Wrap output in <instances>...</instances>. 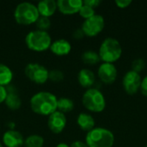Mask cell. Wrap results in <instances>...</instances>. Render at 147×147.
Returning a JSON list of instances; mask_svg holds the SVG:
<instances>
[{
  "label": "cell",
  "mask_w": 147,
  "mask_h": 147,
  "mask_svg": "<svg viewBox=\"0 0 147 147\" xmlns=\"http://www.w3.org/2000/svg\"><path fill=\"white\" fill-rule=\"evenodd\" d=\"M57 96L47 91H40L34 94L30 99L32 111L40 115H50L57 110Z\"/></svg>",
  "instance_id": "obj_1"
},
{
  "label": "cell",
  "mask_w": 147,
  "mask_h": 147,
  "mask_svg": "<svg viewBox=\"0 0 147 147\" xmlns=\"http://www.w3.org/2000/svg\"><path fill=\"white\" fill-rule=\"evenodd\" d=\"M98 54L104 63L114 64L120 59L122 54V47L120 41L113 37H108L102 42Z\"/></svg>",
  "instance_id": "obj_2"
},
{
  "label": "cell",
  "mask_w": 147,
  "mask_h": 147,
  "mask_svg": "<svg viewBox=\"0 0 147 147\" xmlns=\"http://www.w3.org/2000/svg\"><path fill=\"white\" fill-rule=\"evenodd\" d=\"M85 143L89 147H113L114 134L104 127H95L87 133Z\"/></svg>",
  "instance_id": "obj_3"
},
{
  "label": "cell",
  "mask_w": 147,
  "mask_h": 147,
  "mask_svg": "<svg viewBox=\"0 0 147 147\" xmlns=\"http://www.w3.org/2000/svg\"><path fill=\"white\" fill-rule=\"evenodd\" d=\"M40 14L37 6L29 2H22L16 5L14 10V18L21 25H31L37 22Z\"/></svg>",
  "instance_id": "obj_4"
},
{
  "label": "cell",
  "mask_w": 147,
  "mask_h": 147,
  "mask_svg": "<svg viewBox=\"0 0 147 147\" xmlns=\"http://www.w3.org/2000/svg\"><path fill=\"white\" fill-rule=\"evenodd\" d=\"M82 103L86 109L93 113H101L106 108L105 96L96 88H90L84 91L82 96Z\"/></svg>",
  "instance_id": "obj_5"
},
{
  "label": "cell",
  "mask_w": 147,
  "mask_h": 147,
  "mask_svg": "<svg viewBox=\"0 0 147 147\" xmlns=\"http://www.w3.org/2000/svg\"><path fill=\"white\" fill-rule=\"evenodd\" d=\"M25 43L32 51L44 52L50 48L52 44V38L46 31L39 29L30 31L25 37Z\"/></svg>",
  "instance_id": "obj_6"
},
{
  "label": "cell",
  "mask_w": 147,
  "mask_h": 147,
  "mask_svg": "<svg viewBox=\"0 0 147 147\" xmlns=\"http://www.w3.org/2000/svg\"><path fill=\"white\" fill-rule=\"evenodd\" d=\"M26 77L37 84H43L48 80L49 71L38 63H29L24 69Z\"/></svg>",
  "instance_id": "obj_7"
},
{
  "label": "cell",
  "mask_w": 147,
  "mask_h": 147,
  "mask_svg": "<svg viewBox=\"0 0 147 147\" xmlns=\"http://www.w3.org/2000/svg\"><path fill=\"white\" fill-rule=\"evenodd\" d=\"M104 26H105V20L103 16L96 14L90 18L84 20L81 28L84 35L89 37H95L103 30Z\"/></svg>",
  "instance_id": "obj_8"
},
{
  "label": "cell",
  "mask_w": 147,
  "mask_h": 147,
  "mask_svg": "<svg viewBox=\"0 0 147 147\" xmlns=\"http://www.w3.org/2000/svg\"><path fill=\"white\" fill-rule=\"evenodd\" d=\"M141 80L142 78L140 73L132 70L126 72L122 79V85L126 93L128 95L136 94L140 90Z\"/></svg>",
  "instance_id": "obj_9"
},
{
  "label": "cell",
  "mask_w": 147,
  "mask_h": 147,
  "mask_svg": "<svg viewBox=\"0 0 147 147\" xmlns=\"http://www.w3.org/2000/svg\"><path fill=\"white\" fill-rule=\"evenodd\" d=\"M118 71L116 66L111 63L102 62L97 70V76L102 83L106 84H113L117 78Z\"/></svg>",
  "instance_id": "obj_10"
},
{
  "label": "cell",
  "mask_w": 147,
  "mask_h": 147,
  "mask_svg": "<svg viewBox=\"0 0 147 147\" xmlns=\"http://www.w3.org/2000/svg\"><path fill=\"white\" fill-rule=\"evenodd\" d=\"M67 123L65 115L60 111L56 110L50 115L47 119V127L50 131L53 134H60L65 129Z\"/></svg>",
  "instance_id": "obj_11"
},
{
  "label": "cell",
  "mask_w": 147,
  "mask_h": 147,
  "mask_svg": "<svg viewBox=\"0 0 147 147\" xmlns=\"http://www.w3.org/2000/svg\"><path fill=\"white\" fill-rule=\"evenodd\" d=\"M83 5L82 0H59L58 9L64 15H74L79 12Z\"/></svg>",
  "instance_id": "obj_12"
},
{
  "label": "cell",
  "mask_w": 147,
  "mask_h": 147,
  "mask_svg": "<svg viewBox=\"0 0 147 147\" xmlns=\"http://www.w3.org/2000/svg\"><path fill=\"white\" fill-rule=\"evenodd\" d=\"M23 144V136L18 131L9 129L3 135V145L5 147H21Z\"/></svg>",
  "instance_id": "obj_13"
},
{
  "label": "cell",
  "mask_w": 147,
  "mask_h": 147,
  "mask_svg": "<svg viewBox=\"0 0 147 147\" xmlns=\"http://www.w3.org/2000/svg\"><path fill=\"white\" fill-rule=\"evenodd\" d=\"M49 49L53 54L57 56H64L67 55L71 52V45L68 40L65 39H59L54 41H52Z\"/></svg>",
  "instance_id": "obj_14"
},
{
  "label": "cell",
  "mask_w": 147,
  "mask_h": 147,
  "mask_svg": "<svg viewBox=\"0 0 147 147\" xmlns=\"http://www.w3.org/2000/svg\"><path fill=\"white\" fill-rule=\"evenodd\" d=\"M36 6L40 16H44L48 18L52 16L58 9L57 1L55 0H42L39 2Z\"/></svg>",
  "instance_id": "obj_15"
},
{
  "label": "cell",
  "mask_w": 147,
  "mask_h": 147,
  "mask_svg": "<svg viewBox=\"0 0 147 147\" xmlns=\"http://www.w3.org/2000/svg\"><path fill=\"white\" fill-rule=\"evenodd\" d=\"M7 90V96L4 101L5 105L10 110H17L22 106V100L17 94V92L13 90V87H6Z\"/></svg>",
  "instance_id": "obj_16"
},
{
  "label": "cell",
  "mask_w": 147,
  "mask_h": 147,
  "mask_svg": "<svg viewBox=\"0 0 147 147\" xmlns=\"http://www.w3.org/2000/svg\"><path fill=\"white\" fill-rule=\"evenodd\" d=\"M78 80L82 87L90 89L92 88L96 82V76L91 70L84 68L79 71L78 74Z\"/></svg>",
  "instance_id": "obj_17"
},
{
  "label": "cell",
  "mask_w": 147,
  "mask_h": 147,
  "mask_svg": "<svg viewBox=\"0 0 147 147\" xmlns=\"http://www.w3.org/2000/svg\"><path fill=\"white\" fill-rule=\"evenodd\" d=\"M77 123L78 127L85 132H90L93 128H95V119L93 116L87 113H80L77 118Z\"/></svg>",
  "instance_id": "obj_18"
},
{
  "label": "cell",
  "mask_w": 147,
  "mask_h": 147,
  "mask_svg": "<svg viewBox=\"0 0 147 147\" xmlns=\"http://www.w3.org/2000/svg\"><path fill=\"white\" fill-rule=\"evenodd\" d=\"M14 74L12 70L6 65L0 63V85L7 87L12 82Z\"/></svg>",
  "instance_id": "obj_19"
},
{
  "label": "cell",
  "mask_w": 147,
  "mask_h": 147,
  "mask_svg": "<svg viewBox=\"0 0 147 147\" xmlns=\"http://www.w3.org/2000/svg\"><path fill=\"white\" fill-rule=\"evenodd\" d=\"M74 109V102L71 99L67 97H61L57 102V110L63 114L69 113Z\"/></svg>",
  "instance_id": "obj_20"
},
{
  "label": "cell",
  "mask_w": 147,
  "mask_h": 147,
  "mask_svg": "<svg viewBox=\"0 0 147 147\" xmlns=\"http://www.w3.org/2000/svg\"><path fill=\"white\" fill-rule=\"evenodd\" d=\"M24 147H43L44 139L38 134H32L24 140Z\"/></svg>",
  "instance_id": "obj_21"
},
{
  "label": "cell",
  "mask_w": 147,
  "mask_h": 147,
  "mask_svg": "<svg viewBox=\"0 0 147 147\" xmlns=\"http://www.w3.org/2000/svg\"><path fill=\"white\" fill-rule=\"evenodd\" d=\"M82 59H83L84 63H85L87 65H96L101 60L98 53H96L95 51H91V50L85 51L82 54Z\"/></svg>",
  "instance_id": "obj_22"
},
{
  "label": "cell",
  "mask_w": 147,
  "mask_h": 147,
  "mask_svg": "<svg viewBox=\"0 0 147 147\" xmlns=\"http://www.w3.org/2000/svg\"><path fill=\"white\" fill-rule=\"evenodd\" d=\"M78 13H79L80 16L84 18L85 20L88 19V18H90L91 16L96 15L95 9L90 7V6H89V5H87V4H84V2H83V5H82L81 9H79Z\"/></svg>",
  "instance_id": "obj_23"
},
{
  "label": "cell",
  "mask_w": 147,
  "mask_h": 147,
  "mask_svg": "<svg viewBox=\"0 0 147 147\" xmlns=\"http://www.w3.org/2000/svg\"><path fill=\"white\" fill-rule=\"evenodd\" d=\"M35 24L39 30L47 32V29H49L51 27V21L48 17L40 16L37 22H35Z\"/></svg>",
  "instance_id": "obj_24"
},
{
  "label": "cell",
  "mask_w": 147,
  "mask_h": 147,
  "mask_svg": "<svg viewBox=\"0 0 147 147\" xmlns=\"http://www.w3.org/2000/svg\"><path fill=\"white\" fill-rule=\"evenodd\" d=\"M48 79L53 83H59L64 79V73L62 71L58 69H53L49 71Z\"/></svg>",
  "instance_id": "obj_25"
},
{
  "label": "cell",
  "mask_w": 147,
  "mask_h": 147,
  "mask_svg": "<svg viewBox=\"0 0 147 147\" xmlns=\"http://www.w3.org/2000/svg\"><path fill=\"white\" fill-rule=\"evenodd\" d=\"M146 67V62L143 59H136L132 62V71L140 73Z\"/></svg>",
  "instance_id": "obj_26"
},
{
  "label": "cell",
  "mask_w": 147,
  "mask_h": 147,
  "mask_svg": "<svg viewBox=\"0 0 147 147\" xmlns=\"http://www.w3.org/2000/svg\"><path fill=\"white\" fill-rule=\"evenodd\" d=\"M132 3V0H116L115 4L120 9H126Z\"/></svg>",
  "instance_id": "obj_27"
},
{
  "label": "cell",
  "mask_w": 147,
  "mask_h": 147,
  "mask_svg": "<svg viewBox=\"0 0 147 147\" xmlns=\"http://www.w3.org/2000/svg\"><path fill=\"white\" fill-rule=\"evenodd\" d=\"M143 96H147V75L145 76L142 80H141V85H140V90Z\"/></svg>",
  "instance_id": "obj_28"
},
{
  "label": "cell",
  "mask_w": 147,
  "mask_h": 147,
  "mask_svg": "<svg viewBox=\"0 0 147 147\" xmlns=\"http://www.w3.org/2000/svg\"><path fill=\"white\" fill-rule=\"evenodd\" d=\"M84 4H87L92 8H96L99 4H101V1L100 0H84L83 1Z\"/></svg>",
  "instance_id": "obj_29"
},
{
  "label": "cell",
  "mask_w": 147,
  "mask_h": 147,
  "mask_svg": "<svg viewBox=\"0 0 147 147\" xmlns=\"http://www.w3.org/2000/svg\"><path fill=\"white\" fill-rule=\"evenodd\" d=\"M6 96H7L6 87H3V86L0 85V103L4 102V101L6 99Z\"/></svg>",
  "instance_id": "obj_30"
},
{
  "label": "cell",
  "mask_w": 147,
  "mask_h": 147,
  "mask_svg": "<svg viewBox=\"0 0 147 147\" xmlns=\"http://www.w3.org/2000/svg\"><path fill=\"white\" fill-rule=\"evenodd\" d=\"M84 36V34L82 28H78V29H76V30L73 32V37H74L75 39L79 40V39H82Z\"/></svg>",
  "instance_id": "obj_31"
},
{
  "label": "cell",
  "mask_w": 147,
  "mask_h": 147,
  "mask_svg": "<svg viewBox=\"0 0 147 147\" xmlns=\"http://www.w3.org/2000/svg\"><path fill=\"white\" fill-rule=\"evenodd\" d=\"M70 147H89L87 146V144L85 142H83V141H80V140H77V141H74L72 142Z\"/></svg>",
  "instance_id": "obj_32"
},
{
  "label": "cell",
  "mask_w": 147,
  "mask_h": 147,
  "mask_svg": "<svg viewBox=\"0 0 147 147\" xmlns=\"http://www.w3.org/2000/svg\"><path fill=\"white\" fill-rule=\"evenodd\" d=\"M56 147H70V146H69L68 144H66V143L61 142V143L58 144V145H57V146H56Z\"/></svg>",
  "instance_id": "obj_33"
},
{
  "label": "cell",
  "mask_w": 147,
  "mask_h": 147,
  "mask_svg": "<svg viewBox=\"0 0 147 147\" xmlns=\"http://www.w3.org/2000/svg\"><path fill=\"white\" fill-rule=\"evenodd\" d=\"M0 147H3V144H2L1 142H0Z\"/></svg>",
  "instance_id": "obj_34"
},
{
  "label": "cell",
  "mask_w": 147,
  "mask_h": 147,
  "mask_svg": "<svg viewBox=\"0 0 147 147\" xmlns=\"http://www.w3.org/2000/svg\"><path fill=\"white\" fill-rule=\"evenodd\" d=\"M145 147H147V144H146V146H145Z\"/></svg>",
  "instance_id": "obj_35"
}]
</instances>
